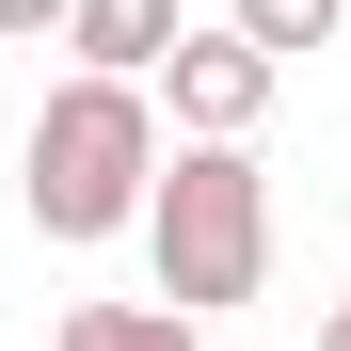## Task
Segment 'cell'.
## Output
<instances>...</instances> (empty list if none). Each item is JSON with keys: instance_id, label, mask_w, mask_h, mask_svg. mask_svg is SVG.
Wrapping results in <instances>:
<instances>
[{"instance_id": "obj_2", "label": "cell", "mask_w": 351, "mask_h": 351, "mask_svg": "<svg viewBox=\"0 0 351 351\" xmlns=\"http://www.w3.org/2000/svg\"><path fill=\"white\" fill-rule=\"evenodd\" d=\"M144 176H160V112H144V80H64L32 112V223L48 240H128L144 223Z\"/></svg>"}, {"instance_id": "obj_1", "label": "cell", "mask_w": 351, "mask_h": 351, "mask_svg": "<svg viewBox=\"0 0 351 351\" xmlns=\"http://www.w3.org/2000/svg\"><path fill=\"white\" fill-rule=\"evenodd\" d=\"M144 256H160L176 319L256 304V271H271V176H256V144H176L144 176Z\"/></svg>"}, {"instance_id": "obj_7", "label": "cell", "mask_w": 351, "mask_h": 351, "mask_svg": "<svg viewBox=\"0 0 351 351\" xmlns=\"http://www.w3.org/2000/svg\"><path fill=\"white\" fill-rule=\"evenodd\" d=\"M80 0H0V48H32V32H64Z\"/></svg>"}, {"instance_id": "obj_4", "label": "cell", "mask_w": 351, "mask_h": 351, "mask_svg": "<svg viewBox=\"0 0 351 351\" xmlns=\"http://www.w3.org/2000/svg\"><path fill=\"white\" fill-rule=\"evenodd\" d=\"M64 48H80V80H160L176 0H80V16H64Z\"/></svg>"}, {"instance_id": "obj_5", "label": "cell", "mask_w": 351, "mask_h": 351, "mask_svg": "<svg viewBox=\"0 0 351 351\" xmlns=\"http://www.w3.org/2000/svg\"><path fill=\"white\" fill-rule=\"evenodd\" d=\"M48 351H208V335L176 319V304H64V335H48Z\"/></svg>"}, {"instance_id": "obj_6", "label": "cell", "mask_w": 351, "mask_h": 351, "mask_svg": "<svg viewBox=\"0 0 351 351\" xmlns=\"http://www.w3.org/2000/svg\"><path fill=\"white\" fill-rule=\"evenodd\" d=\"M335 16H351V0H240L223 32H240V48H271V64H287V48H335Z\"/></svg>"}, {"instance_id": "obj_3", "label": "cell", "mask_w": 351, "mask_h": 351, "mask_svg": "<svg viewBox=\"0 0 351 351\" xmlns=\"http://www.w3.org/2000/svg\"><path fill=\"white\" fill-rule=\"evenodd\" d=\"M160 80H176V128L192 144H256V112H271V48H240V32H176L160 48Z\"/></svg>"}, {"instance_id": "obj_8", "label": "cell", "mask_w": 351, "mask_h": 351, "mask_svg": "<svg viewBox=\"0 0 351 351\" xmlns=\"http://www.w3.org/2000/svg\"><path fill=\"white\" fill-rule=\"evenodd\" d=\"M319 351H351V287H335V319H319Z\"/></svg>"}]
</instances>
